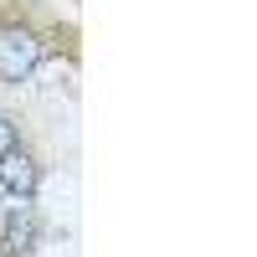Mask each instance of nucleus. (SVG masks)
I'll return each mask as SVG.
<instances>
[{
	"label": "nucleus",
	"mask_w": 257,
	"mask_h": 257,
	"mask_svg": "<svg viewBox=\"0 0 257 257\" xmlns=\"http://www.w3.org/2000/svg\"><path fill=\"white\" fill-rule=\"evenodd\" d=\"M41 62V36L26 26H0V82H26Z\"/></svg>",
	"instance_id": "f257e3e1"
},
{
	"label": "nucleus",
	"mask_w": 257,
	"mask_h": 257,
	"mask_svg": "<svg viewBox=\"0 0 257 257\" xmlns=\"http://www.w3.org/2000/svg\"><path fill=\"white\" fill-rule=\"evenodd\" d=\"M36 180H41V170H36V160L26 149H6V155H0V190H6L11 201H31Z\"/></svg>",
	"instance_id": "f03ea898"
},
{
	"label": "nucleus",
	"mask_w": 257,
	"mask_h": 257,
	"mask_svg": "<svg viewBox=\"0 0 257 257\" xmlns=\"http://www.w3.org/2000/svg\"><path fill=\"white\" fill-rule=\"evenodd\" d=\"M0 247H6L11 257H26V252L36 247V216H31V206H26V201H16V206H11L6 231H0Z\"/></svg>",
	"instance_id": "7ed1b4c3"
},
{
	"label": "nucleus",
	"mask_w": 257,
	"mask_h": 257,
	"mask_svg": "<svg viewBox=\"0 0 257 257\" xmlns=\"http://www.w3.org/2000/svg\"><path fill=\"white\" fill-rule=\"evenodd\" d=\"M16 139H21V134H16V123L0 113V155H6V149H16Z\"/></svg>",
	"instance_id": "20e7f679"
}]
</instances>
